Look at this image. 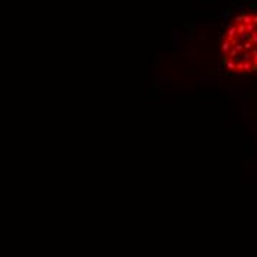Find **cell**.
<instances>
[{"label": "cell", "mask_w": 257, "mask_h": 257, "mask_svg": "<svg viewBox=\"0 0 257 257\" xmlns=\"http://www.w3.org/2000/svg\"><path fill=\"white\" fill-rule=\"evenodd\" d=\"M242 46H244V49H247V50H248V49H251V48H253L254 44H253V43H251L250 40H247V41H245V43H244Z\"/></svg>", "instance_id": "cell-9"}, {"label": "cell", "mask_w": 257, "mask_h": 257, "mask_svg": "<svg viewBox=\"0 0 257 257\" xmlns=\"http://www.w3.org/2000/svg\"><path fill=\"white\" fill-rule=\"evenodd\" d=\"M242 21H244V24H251V22H253V16L251 15H244Z\"/></svg>", "instance_id": "cell-7"}, {"label": "cell", "mask_w": 257, "mask_h": 257, "mask_svg": "<svg viewBox=\"0 0 257 257\" xmlns=\"http://www.w3.org/2000/svg\"><path fill=\"white\" fill-rule=\"evenodd\" d=\"M235 34H237V27H233V25H229V30H228V39H226V40H230V39H233V37H235Z\"/></svg>", "instance_id": "cell-1"}, {"label": "cell", "mask_w": 257, "mask_h": 257, "mask_svg": "<svg viewBox=\"0 0 257 257\" xmlns=\"http://www.w3.org/2000/svg\"><path fill=\"white\" fill-rule=\"evenodd\" d=\"M250 41L257 46V31H253V33L250 34Z\"/></svg>", "instance_id": "cell-5"}, {"label": "cell", "mask_w": 257, "mask_h": 257, "mask_svg": "<svg viewBox=\"0 0 257 257\" xmlns=\"http://www.w3.org/2000/svg\"><path fill=\"white\" fill-rule=\"evenodd\" d=\"M230 49V43H229V40H225L223 41V44H222V50H223V56L226 58V52Z\"/></svg>", "instance_id": "cell-2"}, {"label": "cell", "mask_w": 257, "mask_h": 257, "mask_svg": "<svg viewBox=\"0 0 257 257\" xmlns=\"http://www.w3.org/2000/svg\"><path fill=\"white\" fill-rule=\"evenodd\" d=\"M251 67H253V65H251V62H250V61L242 64V69H245V71H251Z\"/></svg>", "instance_id": "cell-8"}, {"label": "cell", "mask_w": 257, "mask_h": 257, "mask_svg": "<svg viewBox=\"0 0 257 257\" xmlns=\"http://www.w3.org/2000/svg\"><path fill=\"white\" fill-rule=\"evenodd\" d=\"M242 19H244V15H238V16L235 18V21H237V22H242Z\"/></svg>", "instance_id": "cell-10"}, {"label": "cell", "mask_w": 257, "mask_h": 257, "mask_svg": "<svg viewBox=\"0 0 257 257\" xmlns=\"http://www.w3.org/2000/svg\"><path fill=\"white\" fill-rule=\"evenodd\" d=\"M242 33H245V24H239L237 27V34H242Z\"/></svg>", "instance_id": "cell-6"}, {"label": "cell", "mask_w": 257, "mask_h": 257, "mask_svg": "<svg viewBox=\"0 0 257 257\" xmlns=\"http://www.w3.org/2000/svg\"><path fill=\"white\" fill-rule=\"evenodd\" d=\"M225 64H226L228 69H235V62H233V59H229V58H228V61H226Z\"/></svg>", "instance_id": "cell-4"}, {"label": "cell", "mask_w": 257, "mask_h": 257, "mask_svg": "<svg viewBox=\"0 0 257 257\" xmlns=\"http://www.w3.org/2000/svg\"><path fill=\"white\" fill-rule=\"evenodd\" d=\"M253 24L257 27V15H256V16H253Z\"/></svg>", "instance_id": "cell-11"}, {"label": "cell", "mask_w": 257, "mask_h": 257, "mask_svg": "<svg viewBox=\"0 0 257 257\" xmlns=\"http://www.w3.org/2000/svg\"><path fill=\"white\" fill-rule=\"evenodd\" d=\"M245 31H247L248 34H251L253 31H256V25L253 24V22H251V24H245Z\"/></svg>", "instance_id": "cell-3"}]
</instances>
